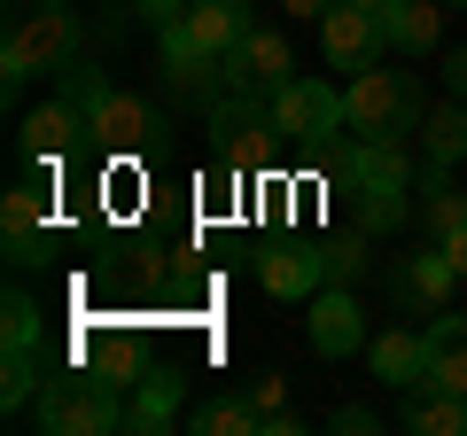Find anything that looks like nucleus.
Wrapping results in <instances>:
<instances>
[{"mask_svg":"<svg viewBox=\"0 0 467 436\" xmlns=\"http://www.w3.org/2000/svg\"><path fill=\"white\" fill-rule=\"evenodd\" d=\"M319 265H327V281H358V273H367V234L350 226V234L319 242Z\"/></svg>","mask_w":467,"mask_h":436,"instance_id":"29","label":"nucleus"},{"mask_svg":"<svg viewBox=\"0 0 467 436\" xmlns=\"http://www.w3.org/2000/svg\"><path fill=\"white\" fill-rule=\"evenodd\" d=\"M39 351H8V367H0V405H8V413H24V405L39 398Z\"/></svg>","mask_w":467,"mask_h":436,"instance_id":"28","label":"nucleus"},{"mask_svg":"<svg viewBox=\"0 0 467 436\" xmlns=\"http://www.w3.org/2000/svg\"><path fill=\"white\" fill-rule=\"evenodd\" d=\"M343 195H350V226L367 242H382V234L405 226V195H382V187H343Z\"/></svg>","mask_w":467,"mask_h":436,"instance_id":"24","label":"nucleus"},{"mask_svg":"<svg viewBox=\"0 0 467 436\" xmlns=\"http://www.w3.org/2000/svg\"><path fill=\"white\" fill-rule=\"evenodd\" d=\"M180 16H187V32L202 39V55H218V63H234V47L257 32V24H250V0H187Z\"/></svg>","mask_w":467,"mask_h":436,"instance_id":"14","label":"nucleus"},{"mask_svg":"<svg viewBox=\"0 0 467 436\" xmlns=\"http://www.w3.org/2000/svg\"><path fill=\"white\" fill-rule=\"evenodd\" d=\"M101 281L117 296H171L180 288V250H156V242H133V250H117L101 265Z\"/></svg>","mask_w":467,"mask_h":436,"instance_id":"13","label":"nucleus"},{"mask_svg":"<svg viewBox=\"0 0 467 436\" xmlns=\"http://www.w3.org/2000/svg\"><path fill=\"white\" fill-rule=\"evenodd\" d=\"M451 288H460V265L444 257V242H429L398 265V304H413V312H444Z\"/></svg>","mask_w":467,"mask_h":436,"instance_id":"15","label":"nucleus"},{"mask_svg":"<svg viewBox=\"0 0 467 436\" xmlns=\"http://www.w3.org/2000/svg\"><path fill=\"white\" fill-rule=\"evenodd\" d=\"M257 281H265V296H281V304H312L319 288H327L319 242H273V250H257Z\"/></svg>","mask_w":467,"mask_h":436,"instance_id":"11","label":"nucleus"},{"mask_svg":"<svg viewBox=\"0 0 467 436\" xmlns=\"http://www.w3.org/2000/svg\"><path fill=\"white\" fill-rule=\"evenodd\" d=\"M398 420L413 436H467V398H451V389H436V382H413Z\"/></svg>","mask_w":467,"mask_h":436,"instance_id":"20","label":"nucleus"},{"mask_svg":"<svg viewBox=\"0 0 467 436\" xmlns=\"http://www.w3.org/2000/svg\"><path fill=\"white\" fill-rule=\"evenodd\" d=\"M319 55H327L343 78H358V70H374L389 55V24L382 8H358V0H335L327 16H319Z\"/></svg>","mask_w":467,"mask_h":436,"instance_id":"6","label":"nucleus"},{"mask_svg":"<svg viewBox=\"0 0 467 436\" xmlns=\"http://www.w3.org/2000/svg\"><path fill=\"white\" fill-rule=\"evenodd\" d=\"M195 436H265V413L250 398H211L195 405Z\"/></svg>","mask_w":467,"mask_h":436,"instance_id":"27","label":"nucleus"},{"mask_svg":"<svg viewBox=\"0 0 467 436\" xmlns=\"http://www.w3.org/2000/svg\"><path fill=\"white\" fill-rule=\"evenodd\" d=\"M444 86H451V94H460V101H467V47H460V55H451V63H444Z\"/></svg>","mask_w":467,"mask_h":436,"instance_id":"32","label":"nucleus"},{"mask_svg":"<svg viewBox=\"0 0 467 436\" xmlns=\"http://www.w3.org/2000/svg\"><path fill=\"white\" fill-rule=\"evenodd\" d=\"M86 133H94V125H86V109H78L70 94H55V101H39L32 118H24L16 149H24V164H63V156L78 149Z\"/></svg>","mask_w":467,"mask_h":436,"instance_id":"9","label":"nucleus"},{"mask_svg":"<svg viewBox=\"0 0 467 436\" xmlns=\"http://www.w3.org/2000/svg\"><path fill=\"white\" fill-rule=\"evenodd\" d=\"M460 226H467V195L451 187L444 164H429V180H420V234H429V242H451Z\"/></svg>","mask_w":467,"mask_h":436,"instance_id":"22","label":"nucleus"},{"mask_svg":"<svg viewBox=\"0 0 467 436\" xmlns=\"http://www.w3.org/2000/svg\"><path fill=\"white\" fill-rule=\"evenodd\" d=\"M429 382L467 398V312H436L429 319Z\"/></svg>","mask_w":467,"mask_h":436,"instance_id":"18","label":"nucleus"},{"mask_svg":"<svg viewBox=\"0 0 467 436\" xmlns=\"http://www.w3.org/2000/svg\"><path fill=\"white\" fill-rule=\"evenodd\" d=\"M78 63V16H70V0H32V8H16L8 16V47H0V86L8 94H24V78H39V70H63Z\"/></svg>","mask_w":467,"mask_h":436,"instance_id":"2","label":"nucleus"},{"mask_svg":"<svg viewBox=\"0 0 467 436\" xmlns=\"http://www.w3.org/2000/svg\"><path fill=\"white\" fill-rule=\"evenodd\" d=\"M16 8H32V0H16Z\"/></svg>","mask_w":467,"mask_h":436,"instance_id":"38","label":"nucleus"},{"mask_svg":"<svg viewBox=\"0 0 467 436\" xmlns=\"http://www.w3.org/2000/svg\"><path fill=\"white\" fill-rule=\"evenodd\" d=\"M156 55H164V86H171V101H218L226 63H218V55H202V39L187 32V16L156 24Z\"/></svg>","mask_w":467,"mask_h":436,"instance_id":"7","label":"nucleus"},{"mask_svg":"<svg viewBox=\"0 0 467 436\" xmlns=\"http://www.w3.org/2000/svg\"><path fill=\"white\" fill-rule=\"evenodd\" d=\"M180 398H187V374H180V367L140 374V382H133V398H125V429H171Z\"/></svg>","mask_w":467,"mask_h":436,"instance_id":"19","label":"nucleus"},{"mask_svg":"<svg viewBox=\"0 0 467 436\" xmlns=\"http://www.w3.org/2000/svg\"><path fill=\"white\" fill-rule=\"evenodd\" d=\"M288 78H296V55H288V39L265 32V24H257V32L234 47V63H226V94H273V86H288Z\"/></svg>","mask_w":467,"mask_h":436,"instance_id":"12","label":"nucleus"},{"mask_svg":"<svg viewBox=\"0 0 467 436\" xmlns=\"http://www.w3.org/2000/svg\"><path fill=\"white\" fill-rule=\"evenodd\" d=\"M343 187H382V195H405V187H413L405 140H358V149L343 156Z\"/></svg>","mask_w":467,"mask_h":436,"instance_id":"17","label":"nucleus"},{"mask_svg":"<svg viewBox=\"0 0 467 436\" xmlns=\"http://www.w3.org/2000/svg\"><path fill=\"white\" fill-rule=\"evenodd\" d=\"M133 8H140V16H149V24H171V16H180L171 0H133Z\"/></svg>","mask_w":467,"mask_h":436,"instance_id":"33","label":"nucleus"},{"mask_svg":"<svg viewBox=\"0 0 467 436\" xmlns=\"http://www.w3.org/2000/svg\"><path fill=\"white\" fill-rule=\"evenodd\" d=\"M367 367H374V382H389V389H413V382H429V336H413V327L367 336Z\"/></svg>","mask_w":467,"mask_h":436,"instance_id":"16","label":"nucleus"},{"mask_svg":"<svg viewBox=\"0 0 467 436\" xmlns=\"http://www.w3.org/2000/svg\"><path fill=\"white\" fill-rule=\"evenodd\" d=\"M382 429V413H367V405H343V413H335V436H374Z\"/></svg>","mask_w":467,"mask_h":436,"instance_id":"31","label":"nucleus"},{"mask_svg":"<svg viewBox=\"0 0 467 436\" xmlns=\"http://www.w3.org/2000/svg\"><path fill=\"white\" fill-rule=\"evenodd\" d=\"M420 156H429V164H444V171L467 156V101H460V94L436 101L429 118H420Z\"/></svg>","mask_w":467,"mask_h":436,"instance_id":"23","label":"nucleus"},{"mask_svg":"<svg viewBox=\"0 0 467 436\" xmlns=\"http://www.w3.org/2000/svg\"><path fill=\"white\" fill-rule=\"evenodd\" d=\"M250 405H257V413H281V405H288V374H257V382H250Z\"/></svg>","mask_w":467,"mask_h":436,"instance_id":"30","label":"nucleus"},{"mask_svg":"<svg viewBox=\"0 0 467 436\" xmlns=\"http://www.w3.org/2000/svg\"><path fill=\"white\" fill-rule=\"evenodd\" d=\"M281 8H288V16H327L335 0H281Z\"/></svg>","mask_w":467,"mask_h":436,"instance_id":"35","label":"nucleus"},{"mask_svg":"<svg viewBox=\"0 0 467 436\" xmlns=\"http://www.w3.org/2000/svg\"><path fill=\"white\" fill-rule=\"evenodd\" d=\"M382 24H389V47L398 55H429L444 39V0H389Z\"/></svg>","mask_w":467,"mask_h":436,"instance_id":"21","label":"nucleus"},{"mask_svg":"<svg viewBox=\"0 0 467 436\" xmlns=\"http://www.w3.org/2000/svg\"><path fill=\"white\" fill-rule=\"evenodd\" d=\"M78 358H86V367H101L109 382H125V389L149 374V367H140V343H133V336H86V343H78Z\"/></svg>","mask_w":467,"mask_h":436,"instance_id":"25","label":"nucleus"},{"mask_svg":"<svg viewBox=\"0 0 467 436\" xmlns=\"http://www.w3.org/2000/svg\"><path fill=\"white\" fill-rule=\"evenodd\" d=\"M444 8H467V0H444Z\"/></svg>","mask_w":467,"mask_h":436,"instance_id":"37","label":"nucleus"},{"mask_svg":"<svg viewBox=\"0 0 467 436\" xmlns=\"http://www.w3.org/2000/svg\"><path fill=\"white\" fill-rule=\"evenodd\" d=\"M273 125H281V140H296V149H327L335 133H343V86L327 78H288L265 94Z\"/></svg>","mask_w":467,"mask_h":436,"instance_id":"5","label":"nucleus"},{"mask_svg":"<svg viewBox=\"0 0 467 436\" xmlns=\"http://www.w3.org/2000/svg\"><path fill=\"white\" fill-rule=\"evenodd\" d=\"M0 336H8V351H39V336H47V312H39L32 288H8V296H0Z\"/></svg>","mask_w":467,"mask_h":436,"instance_id":"26","label":"nucleus"},{"mask_svg":"<svg viewBox=\"0 0 467 436\" xmlns=\"http://www.w3.org/2000/svg\"><path fill=\"white\" fill-rule=\"evenodd\" d=\"M32 420L39 436H117L125 429V382H109L101 367H47Z\"/></svg>","mask_w":467,"mask_h":436,"instance_id":"1","label":"nucleus"},{"mask_svg":"<svg viewBox=\"0 0 467 436\" xmlns=\"http://www.w3.org/2000/svg\"><path fill=\"white\" fill-rule=\"evenodd\" d=\"M211 149L226 171H265L273 156H281V125H273V109H257L250 94H218L211 101Z\"/></svg>","mask_w":467,"mask_h":436,"instance_id":"4","label":"nucleus"},{"mask_svg":"<svg viewBox=\"0 0 467 436\" xmlns=\"http://www.w3.org/2000/svg\"><path fill=\"white\" fill-rule=\"evenodd\" d=\"M358 8H389V0H358Z\"/></svg>","mask_w":467,"mask_h":436,"instance_id":"36","label":"nucleus"},{"mask_svg":"<svg viewBox=\"0 0 467 436\" xmlns=\"http://www.w3.org/2000/svg\"><path fill=\"white\" fill-rule=\"evenodd\" d=\"M86 125H94V140H101L109 156H140V149L156 140V125H164V118H156V101H140V94H125V86H109V94L86 101Z\"/></svg>","mask_w":467,"mask_h":436,"instance_id":"8","label":"nucleus"},{"mask_svg":"<svg viewBox=\"0 0 467 436\" xmlns=\"http://www.w3.org/2000/svg\"><path fill=\"white\" fill-rule=\"evenodd\" d=\"M420 78L398 63H374L343 86V133L350 140H413L420 133Z\"/></svg>","mask_w":467,"mask_h":436,"instance_id":"3","label":"nucleus"},{"mask_svg":"<svg viewBox=\"0 0 467 436\" xmlns=\"http://www.w3.org/2000/svg\"><path fill=\"white\" fill-rule=\"evenodd\" d=\"M304 327H312V351L319 358H350L358 343H367V312H358V296H350V281H327L312 296V312H304Z\"/></svg>","mask_w":467,"mask_h":436,"instance_id":"10","label":"nucleus"},{"mask_svg":"<svg viewBox=\"0 0 467 436\" xmlns=\"http://www.w3.org/2000/svg\"><path fill=\"white\" fill-rule=\"evenodd\" d=\"M444 257H451V265H460V281H467V226H460V234L444 242Z\"/></svg>","mask_w":467,"mask_h":436,"instance_id":"34","label":"nucleus"}]
</instances>
